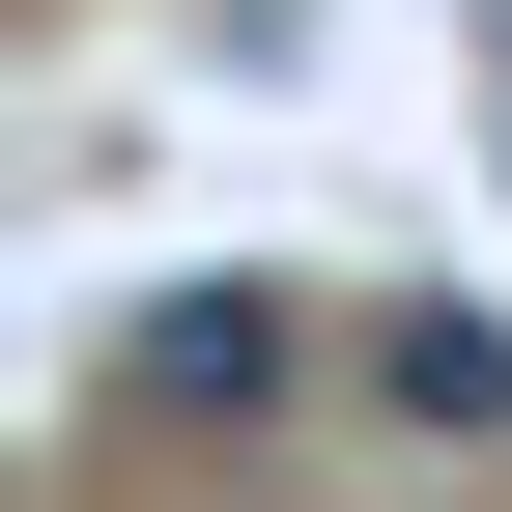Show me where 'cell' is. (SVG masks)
<instances>
[{"mask_svg": "<svg viewBox=\"0 0 512 512\" xmlns=\"http://www.w3.org/2000/svg\"><path fill=\"white\" fill-rule=\"evenodd\" d=\"M285 370H313V313H285V285H171L143 342H114V399H143V427H256Z\"/></svg>", "mask_w": 512, "mask_h": 512, "instance_id": "obj_1", "label": "cell"}, {"mask_svg": "<svg viewBox=\"0 0 512 512\" xmlns=\"http://www.w3.org/2000/svg\"><path fill=\"white\" fill-rule=\"evenodd\" d=\"M370 399H399L427 456H484V427H512V313H399V342H370Z\"/></svg>", "mask_w": 512, "mask_h": 512, "instance_id": "obj_2", "label": "cell"}]
</instances>
